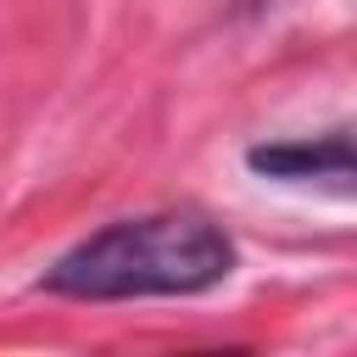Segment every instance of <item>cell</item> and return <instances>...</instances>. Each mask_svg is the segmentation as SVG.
Returning a JSON list of instances; mask_svg holds the SVG:
<instances>
[{
    "mask_svg": "<svg viewBox=\"0 0 357 357\" xmlns=\"http://www.w3.org/2000/svg\"><path fill=\"white\" fill-rule=\"evenodd\" d=\"M234 273V240L201 212H145L95 229L45 268L50 296L73 301H139L201 296Z\"/></svg>",
    "mask_w": 357,
    "mask_h": 357,
    "instance_id": "6da1fadb",
    "label": "cell"
},
{
    "mask_svg": "<svg viewBox=\"0 0 357 357\" xmlns=\"http://www.w3.org/2000/svg\"><path fill=\"white\" fill-rule=\"evenodd\" d=\"M245 167L279 184H318L335 195H351V134L329 128V134H301V139H273V145H251Z\"/></svg>",
    "mask_w": 357,
    "mask_h": 357,
    "instance_id": "7a4b0ae2",
    "label": "cell"
}]
</instances>
